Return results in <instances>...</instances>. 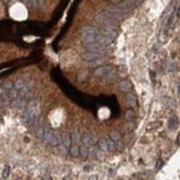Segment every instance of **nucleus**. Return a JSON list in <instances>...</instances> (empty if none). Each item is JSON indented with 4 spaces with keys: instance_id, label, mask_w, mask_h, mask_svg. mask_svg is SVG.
I'll list each match as a JSON object with an SVG mask.
<instances>
[{
    "instance_id": "obj_1",
    "label": "nucleus",
    "mask_w": 180,
    "mask_h": 180,
    "mask_svg": "<svg viewBox=\"0 0 180 180\" xmlns=\"http://www.w3.org/2000/svg\"><path fill=\"white\" fill-rule=\"evenodd\" d=\"M41 116V108L39 106L38 101H32L30 104L24 108L22 115H21V121L27 127H33L38 124Z\"/></svg>"
},
{
    "instance_id": "obj_2",
    "label": "nucleus",
    "mask_w": 180,
    "mask_h": 180,
    "mask_svg": "<svg viewBox=\"0 0 180 180\" xmlns=\"http://www.w3.org/2000/svg\"><path fill=\"white\" fill-rule=\"evenodd\" d=\"M99 33L96 29L92 27H85L82 30V40H83V44L87 45V44H92L96 42V38H97Z\"/></svg>"
},
{
    "instance_id": "obj_3",
    "label": "nucleus",
    "mask_w": 180,
    "mask_h": 180,
    "mask_svg": "<svg viewBox=\"0 0 180 180\" xmlns=\"http://www.w3.org/2000/svg\"><path fill=\"white\" fill-rule=\"evenodd\" d=\"M44 143L50 144L52 146H59L62 143V138L60 136V134L56 132H52L50 129H48V132L45 134V137L43 139Z\"/></svg>"
},
{
    "instance_id": "obj_4",
    "label": "nucleus",
    "mask_w": 180,
    "mask_h": 180,
    "mask_svg": "<svg viewBox=\"0 0 180 180\" xmlns=\"http://www.w3.org/2000/svg\"><path fill=\"white\" fill-rule=\"evenodd\" d=\"M107 14H108L109 18H111L112 20H121V19H123V12L118 8H115V7L108 8Z\"/></svg>"
},
{
    "instance_id": "obj_5",
    "label": "nucleus",
    "mask_w": 180,
    "mask_h": 180,
    "mask_svg": "<svg viewBox=\"0 0 180 180\" xmlns=\"http://www.w3.org/2000/svg\"><path fill=\"white\" fill-rule=\"evenodd\" d=\"M96 76H99V78H108L112 75V68L111 66H101L95 71Z\"/></svg>"
},
{
    "instance_id": "obj_6",
    "label": "nucleus",
    "mask_w": 180,
    "mask_h": 180,
    "mask_svg": "<svg viewBox=\"0 0 180 180\" xmlns=\"http://www.w3.org/2000/svg\"><path fill=\"white\" fill-rule=\"evenodd\" d=\"M81 140L84 146L90 147V146H93V145L96 143V137L94 136V135H92V134H88L87 133V134H84V135L82 136Z\"/></svg>"
},
{
    "instance_id": "obj_7",
    "label": "nucleus",
    "mask_w": 180,
    "mask_h": 180,
    "mask_svg": "<svg viewBox=\"0 0 180 180\" xmlns=\"http://www.w3.org/2000/svg\"><path fill=\"white\" fill-rule=\"evenodd\" d=\"M101 58H102V53H95V52H86L82 55V59L88 63L95 61V60H99Z\"/></svg>"
},
{
    "instance_id": "obj_8",
    "label": "nucleus",
    "mask_w": 180,
    "mask_h": 180,
    "mask_svg": "<svg viewBox=\"0 0 180 180\" xmlns=\"http://www.w3.org/2000/svg\"><path fill=\"white\" fill-rule=\"evenodd\" d=\"M48 129L49 128L45 126L44 123H42V124H40V125L38 126L37 130H35V136H37L38 139L43 140L44 137H45V134H47V132H48Z\"/></svg>"
},
{
    "instance_id": "obj_9",
    "label": "nucleus",
    "mask_w": 180,
    "mask_h": 180,
    "mask_svg": "<svg viewBox=\"0 0 180 180\" xmlns=\"http://www.w3.org/2000/svg\"><path fill=\"white\" fill-rule=\"evenodd\" d=\"M112 41H113V39H111V38H108V37H105V35H103V34H99L97 38H96V42H99V43L101 44V45H103V47H105V45L109 44Z\"/></svg>"
},
{
    "instance_id": "obj_10",
    "label": "nucleus",
    "mask_w": 180,
    "mask_h": 180,
    "mask_svg": "<svg viewBox=\"0 0 180 180\" xmlns=\"http://www.w3.org/2000/svg\"><path fill=\"white\" fill-rule=\"evenodd\" d=\"M126 101H127V104L129 106H132V107H135L137 104V99L136 96L132 94V93H128L127 95H126Z\"/></svg>"
},
{
    "instance_id": "obj_11",
    "label": "nucleus",
    "mask_w": 180,
    "mask_h": 180,
    "mask_svg": "<svg viewBox=\"0 0 180 180\" xmlns=\"http://www.w3.org/2000/svg\"><path fill=\"white\" fill-rule=\"evenodd\" d=\"M130 88H132V84L129 81H122L119 83V90L122 92H129Z\"/></svg>"
},
{
    "instance_id": "obj_12",
    "label": "nucleus",
    "mask_w": 180,
    "mask_h": 180,
    "mask_svg": "<svg viewBox=\"0 0 180 180\" xmlns=\"http://www.w3.org/2000/svg\"><path fill=\"white\" fill-rule=\"evenodd\" d=\"M62 145L64 147H66L68 149H70V147L72 146V139H71V136L70 135H68V134H65L64 136H63V138H62Z\"/></svg>"
},
{
    "instance_id": "obj_13",
    "label": "nucleus",
    "mask_w": 180,
    "mask_h": 180,
    "mask_svg": "<svg viewBox=\"0 0 180 180\" xmlns=\"http://www.w3.org/2000/svg\"><path fill=\"white\" fill-rule=\"evenodd\" d=\"M70 154H71L72 157H76L80 155V147L78 145H74L72 144V146L70 147Z\"/></svg>"
},
{
    "instance_id": "obj_14",
    "label": "nucleus",
    "mask_w": 180,
    "mask_h": 180,
    "mask_svg": "<svg viewBox=\"0 0 180 180\" xmlns=\"http://www.w3.org/2000/svg\"><path fill=\"white\" fill-rule=\"evenodd\" d=\"M178 125V118H177L176 116H172V117H170L169 122H168V127L169 129H175Z\"/></svg>"
},
{
    "instance_id": "obj_15",
    "label": "nucleus",
    "mask_w": 180,
    "mask_h": 180,
    "mask_svg": "<svg viewBox=\"0 0 180 180\" xmlns=\"http://www.w3.org/2000/svg\"><path fill=\"white\" fill-rule=\"evenodd\" d=\"M99 149L103 150V151H108V146H107V142L105 139H101L99 142Z\"/></svg>"
},
{
    "instance_id": "obj_16",
    "label": "nucleus",
    "mask_w": 180,
    "mask_h": 180,
    "mask_svg": "<svg viewBox=\"0 0 180 180\" xmlns=\"http://www.w3.org/2000/svg\"><path fill=\"white\" fill-rule=\"evenodd\" d=\"M109 138L114 142H117V140L121 138V135H119L118 132H116V130H113V132L109 133Z\"/></svg>"
},
{
    "instance_id": "obj_17",
    "label": "nucleus",
    "mask_w": 180,
    "mask_h": 180,
    "mask_svg": "<svg viewBox=\"0 0 180 180\" xmlns=\"http://www.w3.org/2000/svg\"><path fill=\"white\" fill-rule=\"evenodd\" d=\"M80 155H81L83 158H86V157L88 156V149H87V147L86 146H81L80 147Z\"/></svg>"
},
{
    "instance_id": "obj_18",
    "label": "nucleus",
    "mask_w": 180,
    "mask_h": 180,
    "mask_svg": "<svg viewBox=\"0 0 180 180\" xmlns=\"http://www.w3.org/2000/svg\"><path fill=\"white\" fill-rule=\"evenodd\" d=\"M71 139H72V144L76 145V144L80 142V135H78V133H74V134L71 136Z\"/></svg>"
},
{
    "instance_id": "obj_19",
    "label": "nucleus",
    "mask_w": 180,
    "mask_h": 180,
    "mask_svg": "<svg viewBox=\"0 0 180 180\" xmlns=\"http://www.w3.org/2000/svg\"><path fill=\"white\" fill-rule=\"evenodd\" d=\"M106 142H107V146H108V150H114L115 149V142L114 140H112L111 138L109 139H106Z\"/></svg>"
},
{
    "instance_id": "obj_20",
    "label": "nucleus",
    "mask_w": 180,
    "mask_h": 180,
    "mask_svg": "<svg viewBox=\"0 0 180 180\" xmlns=\"http://www.w3.org/2000/svg\"><path fill=\"white\" fill-rule=\"evenodd\" d=\"M9 173H10V167L9 166H6L4 168V171H2V178H8L9 177Z\"/></svg>"
},
{
    "instance_id": "obj_21",
    "label": "nucleus",
    "mask_w": 180,
    "mask_h": 180,
    "mask_svg": "<svg viewBox=\"0 0 180 180\" xmlns=\"http://www.w3.org/2000/svg\"><path fill=\"white\" fill-rule=\"evenodd\" d=\"M24 1L31 6H39L42 2V0H24Z\"/></svg>"
},
{
    "instance_id": "obj_22",
    "label": "nucleus",
    "mask_w": 180,
    "mask_h": 180,
    "mask_svg": "<svg viewBox=\"0 0 180 180\" xmlns=\"http://www.w3.org/2000/svg\"><path fill=\"white\" fill-rule=\"evenodd\" d=\"M101 63H103L102 59H99V60H95V61H93V62H90V63H88V65L93 68V66H97V65L101 64Z\"/></svg>"
},
{
    "instance_id": "obj_23",
    "label": "nucleus",
    "mask_w": 180,
    "mask_h": 180,
    "mask_svg": "<svg viewBox=\"0 0 180 180\" xmlns=\"http://www.w3.org/2000/svg\"><path fill=\"white\" fill-rule=\"evenodd\" d=\"M59 151H60L62 155H65V154L68 153V148L63 146L62 144H60V145H59Z\"/></svg>"
},
{
    "instance_id": "obj_24",
    "label": "nucleus",
    "mask_w": 180,
    "mask_h": 180,
    "mask_svg": "<svg viewBox=\"0 0 180 180\" xmlns=\"http://www.w3.org/2000/svg\"><path fill=\"white\" fill-rule=\"evenodd\" d=\"M134 117V113H133V111H128V112L126 113V118L127 119H130Z\"/></svg>"
},
{
    "instance_id": "obj_25",
    "label": "nucleus",
    "mask_w": 180,
    "mask_h": 180,
    "mask_svg": "<svg viewBox=\"0 0 180 180\" xmlns=\"http://www.w3.org/2000/svg\"><path fill=\"white\" fill-rule=\"evenodd\" d=\"M161 166H163V160H158V163H157V165H156V168L157 169H159Z\"/></svg>"
},
{
    "instance_id": "obj_26",
    "label": "nucleus",
    "mask_w": 180,
    "mask_h": 180,
    "mask_svg": "<svg viewBox=\"0 0 180 180\" xmlns=\"http://www.w3.org/2000/svg\"><path fill=\"white\" fill-rule=\"evenodd\" d=\"M4 105H6V104H5V102H4V99H1V97H0V107H2V106Z\"/></svg>"
},
{
    "instance_id": "obj_27",
    "label": "nucleus",
    "mask_w": 180,
    "mask_h": 180,
    "mask_svg": "<svg viewBox=\"0 0 180 180\" xmlns=\"http://www.w3.org/2000/svg\"><path fill=\"white\" fill-rule=\"evenodd\" d=\"M88 180H97V176H91Z\"/></svg>"
},
{
    "instance_id": "obj_28",
    "label": "nucleus",
    "mask_w": 180,
    "mask_h": 180,
    "mask_svg": "<svg viewBox=\"0 0 180 180\" xmlns=\"http://www.w3.org/2000/svg\"><path fill=\"white\" fill-rule=\"evenodd\" d=\"M177 16H178V17L180 18V7L178 8V9H177Z\"/></svg>"
},
{
    "instance_id": "obj_29",
    "label": "nucleus",
    "mask_w": 180,
    "mask_h": 180,
    "mask_svg": "<svg viewBox=\"0 0 180 180\" xmlns=\"http://www.w3.org/2000/svg\"><path fill=\"white\" fill-rule=\"evenodd\" d=\"M16 180H21V179H20V178H18V179H16Z\"/></svg>"
}]
</instances>
